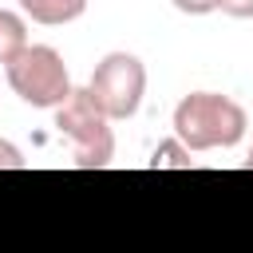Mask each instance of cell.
<instances>
[{
	"label": "cell",
	"mask_w": 253,
	"mask_h": 253,
	"mask_svg": "<svg viewBox=\"0 0 253 253\" xmlns=\"http://www.w3.org/2000/svg\"><path fill=\"white\" fill-rule=\"evenodd\" d=\"M245 107L217 91H190L174 107V138L186 150H217L237 146L245 138Z\"/></svg>",
	"instance_id": "6da1fadb"
},
{
	"label": "cell",
	"mask_w": 253,
	"mask_h": 253,
	"mask_svg": "<svg viewBox=\"0 0 253 253\" xmlns=\"http://www.w3.org/2000/svg\"><path fill=\"white\" fill-rule=\"evenodd\" d=\"M55 126L59 134L71 138V162L79 170H103L115 158V130L111 119L99 111V103L91 99L87 87L71 91L67 103L55 107Z\"/></svg>",
	"instance_id": "7a4b0ae2"
},
{
	"label": "cell",
	"mask_w": 253,
	"mask_h": 253,
	"mask_svg": "<svg viewBox=\"0 0 253 253\" xmlns=\"http://www.w3.org/2000/svg\"><path fill=\"white\" fill-rule=\"evenodd\" d=\"M4 71H8V87L28 107H40V111H55L75 91L63 67V55L47 43H28L12 63H4Z\"/></svg>",
	"instance_id": "3957f363"
},
{
	"label": "cell",
	"mask_w": 253,
	"mask_h": 253,
	"mask_svg": "<svg viewBox=\"0 0 253 253\" xmlns=\"http://www.w3.org/2000/svg\"><path fill=\"white\" fill-rule=\"evenodd\" d=\"M87 91H91V99L99 103V111L111 123L115 119H130L142 107V95H146V67L130 51H111L95 67Z\"/></svg>",
	"instance_id": "277c9868"
},
{
	"label": "cell",
	"mask_w": 253,
	"mask_h": 253,
	"mask_svg": "<svg viewBox=\"0 0 253 253\" xmlns=\"http://www.w3.org/2000/svg\"><path fill=\"white\" fill-rule=\"evenodd\" d=\"M20 12L43 28H59V24H71L87 12V0H20Z\"/></svg>",
	"instance_id": "5b68a950"
},
{
	"label": "cell",
	"mask_w": 253,
	"mask_h": 253,
	"mask_svg": "<svg viewBox=\"0 0 253 253\" xmlns=\"http://www.w3.org/2000/svg\"><path fill=\"white\" fill-rule=\"evenodd\" d=\"M24 47H28V24H24V16L0 8V63H12Z\"/></svg>",
	"instance_id": "8992f818"
},
{
	"label": "cell",
	"mask_w": 253,
	"mask_h": 253,
	"mask_svg": "<svg viewBox=\"0 0 253 253\" xmlns=\"http://www.w3.org/2000/svg\"><path fill=\"white\" fill-rule=\"evenodd\" d=\"M150 170H190V150L178 138L158 142V150L150 154Z\"/></svg>",
	"instance_id": "52a82bcc"
},
{
	"label": "cell",
	"mask_w": 253,
	"mask_h": 253,
	"mask_svg": "<svg viewBox=\"0 0 253 253\" xmlns=\"http://www.w3.org/2000/svg\"><path fill=\"white\" fill-rule=\"evenodd\" d=\"M182 16H210V12H217V0H170Z\"/></svg>",
	"instance_id": "ba28073f"
},
{
	"label": "cell",
	"mask_w": 253,
	"mask_h": 253,
	"mask_svg": "<svg viewBox=\"0 0 253 253\" xmlns=\"http://www.w3.org/2000/svg\"><path fill=\"white\" fill-rule=\"evenodd\" d=\"M24 166H28V158H24L12 142L0 138V170H24Z\"/></svg>",
	"instance_id": "9c48e42d"
},
{
	"label": "cell",
	"mask_w": 253,
	"mask_h": 253,
	"mask_svg": "<svg viewBox=\"0 0 253 253\" xmlns=\"http://www.w3.org/2000/svg\"><path fill=\"white\" fill-rule=\"evenodd\" d=\"M217 12L233 20H253V0H217Z\"/></svg>",
	"instance_id": "30bf717a"
},
{
	"label": "cell",
	"mask_w": 253,
	"mask_h": 253,
	"mask_svg": "<svg viewBox=\"0 0 253 253\" xmlns=\"http://www.w3.org/2000/svg\"><path fill=\"white\" fill-rule=\"evenodd\" d=\"M245 166H249V170H253V146H249V158H245Z\"/></svg>",
	"instance_id": "8fae6325"
}]
</instances>
